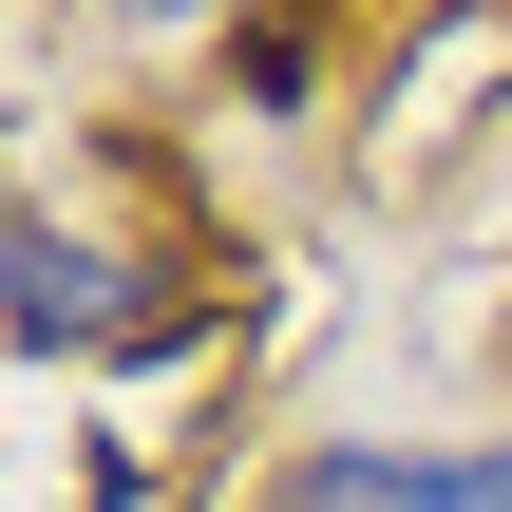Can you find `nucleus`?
<instances>
[{"instance_id":"1","label":"nucleus","mask_w":512,"mask_h":512,"mask_svg":"<svg viewBox=\"0 0 512 512\" xmlns=\"http://www.w3.org/2000/svg\"><path fill=\"white\" fill-rule=\"evenodd\" d=\"M247 512H512V418H475V437H285Z\"/></svg>"},{"instance_id":"2","label":"nucleus","mask_w":512,"mask_h":512,"mask_svg":"<svg viewBox=\"0 0 512 512\" xmlns=\"http://www.w3.org/2000/svg\"><path fill=\"white\" fill-rule=\"evenodd\" d=\"M114 323H133V266L95 228H57V209H0V342L19 361H95Z\"/></svg>"}]
</instances>
